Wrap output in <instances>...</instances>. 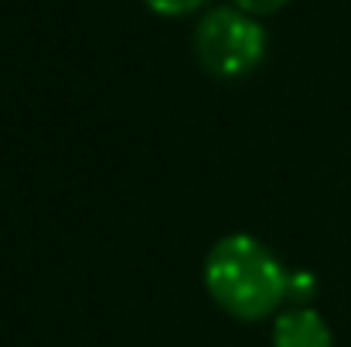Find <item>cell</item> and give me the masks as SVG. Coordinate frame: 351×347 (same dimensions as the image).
Masks as SVG:
<instances>
[{"label": "cell", "instance_id": "3957f363", "mask_svg": "<svg viewBox=\"0 0 351 347\" xmlns=\"http://www.w3.org/2000/svg\"><path fill=\"white\" fill-rule=\"evenodd\" d=\"M273 347H335V337L317 310L297 307V310H287L276 317Z\"/></svg>", "mask_w": 351, "mask_h": 347}, {"label": "cell", "instance_id": "8992f818", "mask_svg": "<svg viewBox=\"0 0 351 347\" xmlns=\"http://www.w3.org/2000/svg\"><path fill=\"white\" fill-rule=\"evenodd\" d=\"M280 3H287V0H235V7H242V10H249V14H269V10H276Z\"/></svg>", "mask_w": 351, "mask_h": 347}, {"label": "cell", "instance_id": "277c9868", "mask_svg": "<svg viewBox=\"0 0 351 347\" xmlns=\"http://www.w3.org/2000/svg\"><path fill=\"white\" fill-rule=\"evenodd\" d=\"M314 286H317V283H314L311 272H287V300L304 303V300H311Z\"/></svg>", "mask_w": 351, "mask_h": 347}, {"label": "cell", "instance_id": "7a4b0ae2", "mask_svg": "<svg viewBox=\"0 0 351 347\" xmlns=\"http://www.w3.org/2000/svg\"><path fill=\"white\" fill-rule=\"evenodd\" d=\"M202 65L219 79H239L252 72L266 55V31L235 7H215L195 31Z\"/></svg>", "mask_w": 351, "mask_h": 347}, {"label": "cell", "instance_id": "6da1fadb", "mask_svg": "<svg viewBox=\"0 0 351 347\" xmlns=\"http://www.w3.org/2000/svg\"><path fill=\"white\" fill-rule=\"evenodd\" d=\"M205 286L212 300L239 320L269 317L287 300V272L280 259L252 235H226L205 259Z\"/></svg>", "mask_w": 351, "mask_h": 347}, {"label": "cell", "instance_id": "5b68a950", "mask_svg": "<svg viewBox=\"0 0 351 347\" xmlns=\"http://www.w3.org/2000/svg\"><path fill=\"white\" fill-rule=\"evenodd\" d=\"M154 10H160V14H188V10H195L202 0H147Z\"/></svg>", "mask_w": 351, "mask_h": 347}]
</instances>
